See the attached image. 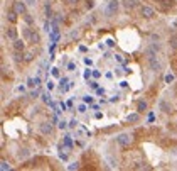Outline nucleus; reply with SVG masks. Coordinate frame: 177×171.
<instances>
[{
	"mask_svg": "<svg viewBox=\"0 0 177 171\" xmlns=\"http://www.w3.org/2000/svg\"><path fill=\"white\" fill-rule=\"evenodd\" d=\"M83 102H84V104H91V102H93V98H91L89 95H84V97H83Z\"/></svg>",
	"mask_w": 177,
	"mask_h": 171,
	"instance_id": "34",
	"label": "nucleus"
},
{
	"mask_svg": "<svg viewBox=\"0 0 177 171\" xmlns=\"http://www.w3.org/2000/svg\"><path fill=\"white\" fill-rule=\"evenodd\" d=\"M116 142H118V144H120L123 149H127V147H130V146H132V142H133V137H132L130 134H125V132H123V134H118V135H116Z\"/></svg>",
	"mask_w": 177,
	"mask_h": 171,
	"instance_id": "2",
	"label": "nucleus"
},
{
	"mask_svg": "<svg viewBox=\"0 0 177 171\" xmlns=\"http://www.w3.org/2000/svg\"><path fill=\"white\" fill-rule=\"evenodd\" d=\"M41 98H42V102L49 104V100H51V95H49V92H46V93H41Z\"/></svg>",
	"mask_w": 177,
	"mask_h": 171,
	"instance_id": "27",
	"label": "nucleus"
},
{
	"mask_svg": "<svg viewBox=\"0 0 177 171\" xmlns=\"http://www.w3.org/2000/svg\"><path fill=\"white\" fill-rule=\"evenodd\" d=\"M115 58H116V61L118 63H123V58H121L120 54H115Z\"/></svg>",
	"mask_w": 177,
	"mask_h": 171,
	"instance_id": "45",
	"label": "nucleus"
},
{
	"mask_svg": "<svg viewBox=\"0 0 177 171\" xmlns=\"http://www.w3.org/2000/svg\"><path fill=\"white\" fill-rule=\"evenodd\" d=\"M44 16H46L47 19H52V7H51V4H46V5H44Z\"/></svg>",
	"mask_w": 177,
	"mask_h": 171,
	"instance_id": "19",
	"label": "nucleus"
},
{
	"mask_svg": "<svg viewBox=\"0 0 177 171\" xmlns=\"http://www.w3.org/2000/svg\"><path fill=\"white\" fill-rule=\"evenodd\" d=\"M84 64H86V66H91V64H93V59H89V58H84Z\"/></svg>",
	"mask_w": 177,
	"mask_h": 171,
	"instance_id": "40",
	"label": "nucleus"
},
{
	"mask_svg": "<svg viewBox=\"0 0 177 171\" xmlns=\"http://www.w3.org/2000/svg\"><path fill=\"white\" fill-rule=\"evenodd\" d=\"M2 170H10V166H9V163H5V161H2Z\"/></svg>",
	"mask_w": 177,
	"mask_h": 171,
	"instance_id": "39",
	"label": "nucleus"
},
{
	"mask_svg": "<svg viewBox=\"0 0 177 171\" xmlns=\"http://www.w3.org/2000/svg\"><path fill=\"white\" fill-rule=\"evenodd\" d=\"M138 14H140V17H143V19H154V17H155V9L150 5H140L138 7Z\"/></svg>",
	"mask_w": 177,
	"mask_h": 171,
	"instance_id": "3",
	"label": "nucleus"
},
{
	"mask_svg": "<svg viewBox=\"0 0 177 171\" xmlns=\"http://www.w3.org/2000/svg\"><path fill=\"white\" fill-rule=\"evenodd\" d=\"M160 51V44L159 42H152L150 46L145 49V56L147 58H154V56H157V53Z\"/></svg>",
	"mask_w": 177,
	"mask_h": 171,
	"instance_id": "7",
	"label": "nucleus"
},
{
	"mask_svg": "<svg viewBox=\"0 0 177 171\" xmlns=\"http://www.w3.org/2000/svg\"><path fill=\"white\" fill-rule=\"evenodd\" d=\"M174 5H176V2H174V0H159V9H162L164 12L170 10Z\"/></svg>",
	"mask_w": 177,
	"mask_h": 171,
	"instance_id": "9",
	"label": "nucleus"
},
{
	"mask_svg": "<svg viewBox=\"0 0 177 171\" xmlns=\"http://www.w3.org/2000/svg\"><path fill=\"white\" fill-rule=\"evenodd\" d=\"M147 109H148V102H147V100H138V104H137V112L143 114V112H147Z\"/></svg>",
	"mask_w": 177,
	"mask_h": 171,
	"instance_id": "15",
	"label": "nucleus"
},
{
	"mask_svg": "<svg viewBox=\"0 0 177 171\" xmlns=\"http://www.w3.org/2000/svg\"><path fill=\"white\" fill-rule=\"evenodd\" d=\"M106 78H108V80H111V78H113V75H111V71H108V73H106Z\"/></svg>",
	"mask_w": 177,
	"mask_h": 171,
	"instance_id": "50",
	"label": "nucleus"
},
{
	"mask_svg": "<svg viewBox=\"0 0 177 171\" xmlns=\"http://www.w3.org/2000/svg\"><path fill=\"white\" fill-rule=\"evenodd\" d=\"M32 59H34V53L32 51H24V61H32Z\"/></svg>",
	"mask_w": 177,
	"mask_h": 171,
	"instance_id": "22",
	"label": "nucleus"
},
{
	"mask_svg": "<svg viewBox=\"0 0 177 171\" xmlns=\"http://www.w3.org/2000/svg\"><path fill=\"white\" fill-rule=\"evenodd\" d=\"M39 132H41L42 135H51L52 132H54V124L49 122V120L41 122V124H39Z\"/></svg>",
	"mask_w": 177,
	"mask_h": 171,
	"instance_id": "5",
	"label": "nucleus"
},
{
	"mask_svg": "<svg viewBox=\"0 0 177 171\" xmlns=\"http://www.w3.org/2000/svg\"><path fill=\"white\" fill-rule=\"evenodd\" d=\"M89 85H91V88H98V81H96V80L89 81Z\"/></svg>",
	"mask_w": 177,
	"mask_h": 171,
	"instance_id": "43",
	"label": "nucleus"
},
{
	"mask_svg": "<svg viewBox=\"0 0 177 171\" xmlns=\"http://www.w3.org/2000/svg\"><path fill=\"white\" fill-rule=\"evenodd\" d=\"M121 5L125 7L127 10H133L138 7V0H121Z\"/></svg>",
	"mask_w": 177,
	"mask_h": 171,
	"instance_id": "12",
	"label": "nucleus"
},
{
	"mask_svg": "<svg viewBox=\"0 0 177 171\" xmlns=\"http://www.w3.org/2000/svg\"><path fill=\"white\" fill-rule=\"evenodd\" d=\"M78 2H79V0H66V4H68V5H71V7L78 5Z\"/></svg>",
	"mask_w": 177,
	"mask_h": 171,
	"instance_id": "36",
	"label": "nucleus"
},
{
	"mask_svg": "<svg viewBox=\"0 0 177 171\" xmlns=\"http://www.w3.org/2000/svg\"><path fill=\"white\" fill-rule=\"evenodd\" d=\"M78 125H79V122H78L76 119H71V120L68 122V127H69V129H74V127H78Z\"/></svg>",
	"mask_w": 177,
	"mask_h": 171,
	"instance_id": "25",
	"label": "nucleus"
},
{
	"mask_svg": "<svg viewBox=\"0 0 177 171\" xmlns=\"http://www.w3.org/2000/svg\"><path fill=\"white\" fill-rule=\"evenodd\" d=\"M99 76H101V75H99V71H96V70H94V71H93V78H99Z\"/></svg>",
	"mask_w": 177,
	"mask_h": 171,
	"instance_id": "49",
	"label": "nucleus"
},
{
	"mask_svg": "<svg viewBox=\"0 0 177 171\" xmlns=\"http://www.w3.org/2000/svg\"><path fill=\"white\" fill-rule=\"evenodd\" d=\"M17 16H19V14H17V12L12 9V10L7 12V21L12 22V24H15V22H17Z\"/></svg>",
	"mask_w": 177,
	"mask_h": 171,
	"instance_id": "16",
	"label": "nucleus"
},
{
	"mask_svg": "<svg viewBox=\"0 0 177 171\" xmlns=\"http://www.w3.org/2000/svg\"><path fill=\"white\" fill-rule=\"evenodd\" d=\"M63 144H64V146H68V147H71V149H73V139H71V135H64Z\"/></svg>",
	"mask_w": 177,
	"mask_h": 171,
	"instance_id": "21",
	"label": "nucleus"
},
{
	"mask_svg": "<svg viewBox=\"0 0 177 171\" xmlns=\"http://www.w3.org/2000/svg\"><path fill=\"white\" fill-rule=\"evenodd\" d=\"M17 34H19V31H17V29H15L14 26H12V27H7L5 36L9 37V39H12V41H15V39H17Z\"/></svg>",
	"mask_w": 177,
	"mask_h": 171,
	"instance_id": "14",
	"label": "nucleus"
},
{
	"mask_svg": "<svg viewBox=\"0 0 177 171\" xmlns=\"http://www.w3.org/2000/svg\"><path fill=\"white\" fill-rule=\"evenodd\" d=\"M121 5V0H110L106 4V9H105V17H113L118 14V9Z\"/></svg>",
	"mask_w": 177,
	"mask_h": 171,
	"instance_id": "1",
	"label": "nucleus"
},
{
	"mask_svg": "<svg viewBox=\"0 0 177 171\" xmlns=\"http://www.w3.org/2000/svg\"><path fill=\"white\" fill-rule=\"evenodd\" d=\"M22 19H24V22H26L27 26H34V24H36L34 17H32L31 14H29V12H27V14H24V16H22Z\"/></svg>",
	"mask_w": 177,
	"mask_h": 171,
	"instance_id": "17",
	"label": "nucleus"
},
{
	"mask_svg": "<svg viewBox=\"0 0 177 171\" xmlns=\"http://www.w3.org/2000/svg\"><path fill=\"white\" fill-rule=\"evenodd\" d=\"M150 39H152V41H160V36H159V34H152Z\"/></svg>",
	"mask_w": 177,
	"mask_h": 171,
	"instance_id": "41",
	"label": "nucleus"
},
{
	"mask_svg": "<svg viewBox=\"0 0 177 171\" xmlns=\"http://www.w3.org/2000/svg\"><path fill=\"white\" fill-rule=\"evenodd\" d=\"M78 112H79V114H84V112H86V105H79V107H78Z\"/></svg>",
	"mask_w": 177,
	"mask_h": 171,
	"instance_id": "37",
	"label": "nucleus"
},
{
	"mask_svg": "<svg viewBox=\"0 0 177 171\" xmlns=\"http://www.w3.org/2000/svg\"><path fill=\"white\" fill-rule=\"evenodd\" d=\"M79 163H73V164H71V166H68V170H78V168H79Z\"/></svg>",
	"mask_w": 177,
	"mask_h": 171,
	"instance_id": "42",
	"label": "nucleus"
},
{
	"mask_svg": "<svg viewBox=\"0 0 177 171\" xmlns=\"http://www.w3.org/2000/svg\"><path fill=\"white\" fill-rule=\"evenodd\" d=\"M26 85L29 87V88H36V87H39V85H41V78H39V76L27 78V83H26Z\"/></svg>",
	"mask_w": 177,
	"mask_h": 171,
	"instance_id": "13",
	"label": "nucleus"
},
{
	"mask_svg": "<svg viewBox=\"0 0 177 171\" xmlns=\"http://www.w3.org/2000/svg\"><path fill=\"white\" fill-rule=\"evenodd\" d=\"M96 93H98V95H105V90L103 88H96Z\"/></svg>",
	"mask_w": 177,
	"mask_h": 171,
	"instance_id": "47",
	"label": "nucleus"
},
{
	"mask_svg": "<svg viewBox=\"0 0 177 171\" xmlns=\"http://www.w3.org/2000/svg\"><path fill=\"white\" fill-rule=\"evenodd\" d=\"M51 75L54 78H61V71H59V68H52L51 70Z\"/></svg>",
	"mask_w": 177,
	"mask_h": 171,
	"instance_id": "26",
	"label": "nucleus"
},
{
	"mask_svg": "<svg viewBox=\"0 0 177 171\" xmlns=\"http://www.w3.org/2000/svg\"><path fill=\"white\" fill-rule=\"evenodd\" d=\"M120 100V95H116V97H113V98H110V102H118Z\"/></svg>",
	"mask_w": 177,
	"mask_h": 171,
	"instance_id": "48",
	"label": "nucleus"
},
{
	"mask_svg": "<svg viewBox=\"0 0 177 171\" xmlns=\"http://www.w3.org/2000/svg\"><path fill=\"white\" fill-rule=\"evenodd\" d=\"M91 75H93V71H91V70H86V71H84V80H88Z\"/></svg>",
	"mask_w": 177,
	"mask_h": 171,
	"instance_id": "38",
	"label": "nucleus"
},
{
	"mask_svg": "<svg viewBox=\"0 0 177 171\" xmlns=\"http://www.w3.org/2000/svg\"><path fill=\"white\" fill-rule=\"evenodd\" d=\"M59 129H66V127H68V122H66V120H59Z\"/></svg>",
	"mask_w": 177,
	"mask_h": 171,
	"instance_id": "32",
	"label": "nucleus"
},
{
	"mask_svg": "<svg viewBox=\"0 0 177 171\" xmlns=\"http://www.w3.org/2000/svg\"><path fill=\"white\" fill-rule=\"evenodd\" d=\"M47 90H54V83L52 81H47Z\"/></svg>",
	"mask_w": 177,
	"mask_h": 171,
	"instance_id": "44",
	"label": "nucleus"
},
{
	"mask_svg": "<svg viewBox=\"0 0 177 171\" xmlns=\"http://www.w3.org/2000/svg\"><path fill=\"white\" fill-rule=\"evenodd\" d=\"M12 9H14L19 16L27 14V4H26V0H14V2H12Z\"/></svg>",
	"mask_w": 177,
	"mask_h": 171,
	"instance_id": "4",
	"label": "nucleus"
},
{
	"mask_svg": "<svg viewBox=\"0 0 177 171\" xmlns=\"http://www.w3.org/2000/svg\"><path fill=\"white\" fill-rule=\"evenodd\" d=\"M59 83H61V87H64V85H68L69 83V78L68 76H61L59 78Z\"/></svg>",
	"mask_w": 177,
	"mask_h": 171,
	"instance_id": "29",
	"label": "nucleus"
},
{
	"mask_svg": "<svg viewBox=\"0 0 177 171\" xmlns=\"http://www.w3.org/2000/svg\"><path fill=\"white\" fill-rule=\"evenodd\" d=\"M106 44L111 47V46H115V41H113V39H108V41H106Z\"/></svg>",
	"mask_w": 177,
	"mask_h": 171,
	"instance_id": "46",
	"label": "nucleus"
},
{
	"mask_svg": "<svg viewBox=\"0 0 177 171\" xmlns=\"http://www.w3.org/2000/svg\"><path fill=\"white\" fill-rule=\"evenodd\" d=\"M76 70V63H69L68 64V71H74Z\"/></svg>",
	"mask_w": 177,
	"mask_h": 171,
	"instance_id": "35",
	"label": "nucleus"
},
{
	"mask_svg": "<svg viewBox=\"0 0 177 171\" xmlns=\"http://www.w3.org/2000/svg\"><path fill=\"white\" fill-rule=\"evenodd\" d=\"M31 42L32 44H39L41 42V36H39V32L36 29H32V36H31Z\"/></svg>",
	"mask_w": 177,
	"mask_h": 171,
	"instance_id": "18",
	"label": "nucleus"
},
{
	"mask_svg": "<svg viewBox=\"0 0 177 171\" xmlns=\"http://www.w3.org/2000/svg\"><path fill=\"white\" fill-rule=\"evenodd\" d=\"M44 32H51V22H49V19H47V22L44 24Z\"/></svg>",
	"mask_w": 177,
	"mask_h": 171,
	"instance_id": "31",
	"label": "nucleus"
},
{
	"mask_svg": "<svg viewBox=\"0 0 177 171\" xmlns=\"http://www.w3.org/2000/svg\"><path fill=\"white\" fill-rule=\"evenodd\" d=\"M39 95H41V90H39V87H36V88H34L31 93H29V97H31V98H37Z\"/></svg>",
	"mask_w": 177,
	"mask_h": 171,
	"instance_id": "23",
	"label": "nucleus"
},
{
	"mask_svg": "<svg viewBox=\"0 0 177 171\" xmlns=\"http://www.w3.org/2000/svg\"><path fill=\"white\" fill-rule=\"evenodd\" d=\"M169 46H170L174 51H177V36H172L170 39H169Z\"/></svg>",
	"mask_w": 177,
	"mask_h": 171,
	"instance_id": "20",
	"label": "nucleus"
},
{
	"mask_svg": "<svg viewBox=\"0 0 177 171\" xmlns=\"http://www.w3.org/2000/svg\"><path fill=\"white\" fill-rule=\"evenodd\" d=\"M26 4H27V7H36L37 0H26Z\"/></svg>",
	"mask_w": 177,
	"mask_h": 171,
	"instance_id": "33",
	"label": "nucleus"
},
{
	"mask_svg": "<svg viewBox=\"0 0 177 171\" xmlns=\"http://www.w3.org/2000/svg\"><path fill=\"white\" fill-rule=\"evenodd\" d=\"M127 122L128 124H138L140 122V112H132V114H128L127 115Z\"/></svg>",
	"mask_w": 177,
	"mask_h": 171,
	"instance_id": "11",
	"label": "nucleus"
},
{
	"mask_svg": "<svg viewBox=\"0 0 177 171\" xmlns=\"http://www.w3.org/2000/svg\"><path fill=\"white\" fill-rule=\"evenodd\" d=\"M164 80H165V83H172L174 80H176V75H174V73H167Z\"/></svg>",
	"mask_w": 177,
	"mask_h": 171,
	"instance_id": "24",
	"label": "nucleus"
},
{
	"mask_svg": "<svg viewBox=\"0 0 177 171\" xmlns=\"http://www.w3.org/2000/svg\"><path fill=\"white\" fill-rule=\"evenodd\" d=\"M159 110H162L164 114H170V112H172V105L169 104L165 98H160V100H159Z\"/></svg>",
	"mask_w": 177,
	"mask_h": 171,
	"instance_id": "8",
	"label": "nucleus"
},
{
	"mask_svg": "<svg viewBox=\"0 0 177 171\" xmlns=\"http://www.w3.org/2000/svg\"><path fill=\"white\" fill-rule=\"evenodd\" d=\"M148 68H150L152 71H162V61L159 59V56H154V58H148Z\"/></svg>",
	"mask_w": 177,
	"mask_h": 171,
	"instance_id": "6",
	"label": "nucleus"
},
{
	"mask_svg": "<svg viewBox=\"0 0 177 171\" xmlns=\"http://www.w3.org/2000/svg\"><path fill=\"white\" fill-rule=\"evenodd\" d=\"M78 132H79V134H83V135H88V137L91 135V134H89V130L86 129V127H83V125H81V127L78 129Z\"/></svg>",
	"mask_w": 177,
	"mask_h": 171,
	"instance_id": "28",
	"label": "nucleus"
},
{
	"mask_svg": "<svg viewBox=\"0 0 177 171\" xmlns=\"http://www.w3.org/2000/svg\"><path fill=\"white\" fill-rule=\"evenodd\" d=\"M12 47H14V51H26V41L17 37L15 41L12 42Z\"/></svg>",
	"mask_w": 177,
	"mask_h": 171,
	"instance_id": "10",
	"label": "nucleus"
},
{
	"mask_svg": "<svg viewBox=\"0 0 177 171\" xmlns=\"http://www.w3.org/2000/svg\"><path fill=\"white\" fill-rule=\"evenodd\" d=\"M93 7H94V2H93V0H86V9H88V10H91Z\"/></svg>",
	"mask_w": 177,
	"mask_h": 171,
	"instance_id": "30",
	"label": "nucleus"
}]
</instances>
